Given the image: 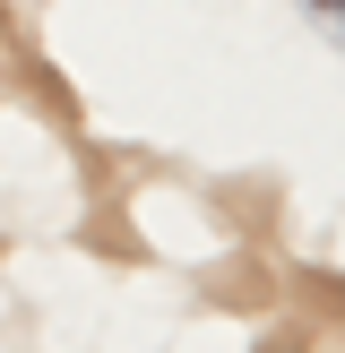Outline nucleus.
<instances>
[{"mask_svg":"<svg viewBox=\"0 0 345 353\" xmlns=\"http://www.w3.org/2000/svg\"><path fill=\"white\" fill-rule=\"evenodd\" d=\"M302 9H310V17H319V26H328V34H345V0H302Z\"/></svg>","mask_w":345,"mask_h":353,"instance_id":"nucleus-1","label":"nucleus"}]
</instances>
